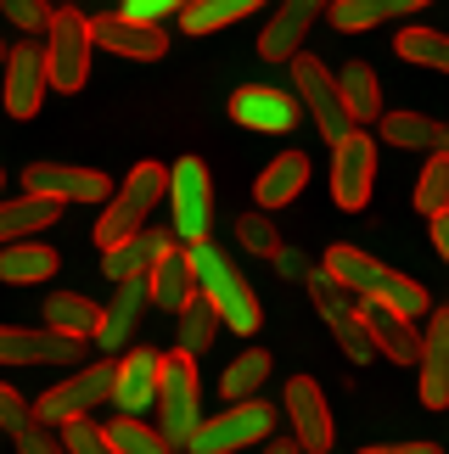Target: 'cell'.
Listing matches in <instances>:
<instances>
[{
    "mask_svg": "<svg viewBox=\"0 0 449 454\" xmlns=\"http://www.w3.org/2000/svg\"><path fill=\"white\" fill-rule=\"evenodd\" d=\"M185 258H192V275H197V298L219 314V325H231L236 337H253L264 314H258V298H253L248 275H241L231 258L214 247V241H197V247H185Z\"/></svg>",
    "mask_w": 449,
    "mask_h": 454,
    "instance_id": "obj_1",
    "label": "cell"
},
{
    "mask_svg": "<svg viewBox=\"0 0 449 454\" xmlns=\"http://www.w3.org/2000/svg\"><path fill=\"white\" fill-rule=\"evenodd\" d=\"M169 202V168L163 163H135L124 180L113 185L107 207H101V224H96V247L107 253L118 241H130L135 231H146L152 207Z\"/></svg>",
    "mask_w": 449,
    "mask_h": 454,
    "instance_id": "obj_2",
    "label": "cell"
},
{
    "mask_svg": "<svg viewBox=\"0 0 449 454\" xmlns=\"http://www.w3.org/2000/svg\"><path fill=\"white\" fill-rule=\"evenodd\" d=\"M202 427V381H197V359H185L180 348L163 354V371H158V432L175 449H192Z\"/></svg>",
    "mask_w": 449,
    "mask_h": 454,
    "instance_id": "obj_3",
    "label": "cell"
},
{
    "mask_svg": "<svg viewBox=\"0 0 449 454\" xmlns=\"http://www.w3.org/2000/svg\"><path fill=\"white\" fill-rule=\"evenodd\" d=\"M45 79L51 90L74 96L91 79V17H79V6H57L45 23Z\"/></svg>",
    "mask_w": 449,
    "mask_h": 454,
    "instance_id": "obj_4",
    "label": "cell"
},
{
    "mask_svg": "<svg viewBox=\"0 0 449 454\" xmlns=\"http://www.w3.org/2000/svg\"><path fill=\"white\" fill-rule=\"evenodd\" d=\"M209 219H214V185H209V163L202 157H180L169 168V231L180 247L209 241Z\"/></svg>",
    "mask_w": 449,
    "mask_h": 454,
    "instance_id": "obj_5",
    "label": "cell"
},
{
    "mask_svg": "<svg viewBox=\"0 0 449 454\" xmlns=\"http://www.w3.org/2000/svg\"><path fill=\"white\" fill-rule=\"evenodd\" d=\"M113 398V359H101V364H79L67 381H57V387H45V398L34 404V421H45V427H67V421H84L91 410H101Z\"/></svg>",
    "mask_w": 449,
    "mask_h": 454,
    "instance_id": "obj_6",
    "label": "cell"
},
{
    "mask_svg": "<svg viewBox=\"0 0 449 454\" xmlns=\"http://www.w3.org/2000/svg\"><path fill=\"white\" fill-rule=\"evenodd\" d=\"M275 432V410L248 398V404H231L219 415H202L197 438H192V454H241V449H258L270 443Z\"/></svg>",
    "mask_w": 449,
    "mask_h": 454,
    "instance_id": "obj_7",
    "label": "cell"
},
{
    "mask_svg": "<svg viewBox=\"0 0 449 454\" xmlns=\"http://www.w3.org/2000/svg\"><path fill=\"white\" fill-rule=\"evenodd\" d=\"M292 96H298V107L315 113V129H320L332 146L354 129V124H349V107H343V90H337V74H326V62L309 57V51H298V57H292Z\"/></svg>",
    "mask_w": 449,
    "mask_h": 454,
    "instance_id": "obj_8",
    "label": "cell"
},
{
    "mask_svg": "<svg viewBox=\"0 0 449 454\" xmlns=\"http://www.w3.org/2000/svg\"><path fill=\"white\" fill-rule=\"evenodd\" d=\"M309 281V292H315V309H320V320L332 325V337H337V348L349 354L354 364H371L376 359V348H371V331H366V320H359V303L343 292L326 270H315V275H303Z\"/></svg>",
    "mask_w": 449,
    "mask_h": 454,
    "instance_id": "obj_9",
    "label": "cell"
},
{
    "mask_svg": "<svg viewBox=\"0 0 449 454\" xmlns=\"http://www.w3.org/2000/svg\"><path fill=\"white\" fill-rule=\"evenodd\" d=\"M45 45L40 40H17L6 45V79H0V101H6L12 118H34L45 107Z\"/></svg>",
    "mask_w": 449,
    "mask_h": 454,
    "instance_id": "obj_10",
    "label": "cell"
},
{
    "mask_svg": "<svg viewBox=\"0 0 449 454\" xmlns=\"http://www.w3.org/2000/svg\"><path fill=\"white\" fill-rule=\"evenodd\" d=\"M371 180H376V141L366 129H349L332 146V197H337V207L359 214V207L371 202Z\"/></svg>",
    "mask_w": 449,
    "mask_h": 454,
    "instance_id": "obj_11",
    "label": "cell"
},
{
    "mask_svg": "<svg viewBox=\"0 0 449 454\" xmlns=\"http://www.w3.org/2000/svg\"><path fill=\"white\" fill-rule=\"evenodd\" d=\"M23 191L45 202H107L113 180L101 168H74V163H28L23 168Z\"/></svg>",
    "mask_w": 449,
    "mask_h": 454,
    "instance_id": "obj_12",
    "label": "cell"
},
{
    "mask_svg": "<svg viewBox=\"0 0 449 454\" xmlns=\"http://www.w3.org/2000/svg\"><path fill=\"white\" fill-rule=\"evenodd\" d=\"M91 45L113 51V57H130V62H158L169 51V34L163 23H135L124 12H107V17H91Z\"/></svg>",
    "mask_w": 449,
    "mask_h": 454,
    "instance_id": "obj_13",
    "label": "cell"
},
{
    "mask_svg": "<svg viewBox=\"0 0 449 454\" xmlns=\"http://www.w3.org/2000/svg\"><path fill=\"white\" fill-rule=\"evenodd\" d=\"M298 96L281 90V84H241L231 96V118L241 129H258V135H287L298 124Z\"/></svg>",
    "mask_w": 449,
    "mask_h": 454,
    "instance_id": "obj_14",
    "label": "cell"
},
{
    "mask_svg": "<svg viewBox=\"0 0 449 454\" xmlns=\"http://www.w3.org/2000/svg\"><path fill=\"white\" fill-rule=\"evenodd\" d=\"M287 421H292V443H298L303 454H326L332 438H337L332 410H326V393L309 376H292L287 381Z\"/></svg>",
    "mask_w": 449,
    "mask_h": 454,
    "instance_id": "obj_15",
    "label": "cell"
},
{
    "mask_svg": "<svg viewBox=\"0 0 449 454\" xmlns=\"http://www.w3.org/2000/svg\"><path fill=\"white\" fill-rule=\"evenodd\" d=\"M0 364H84V342L62 331H28V325H0Z\"/></svg>",
    "mask_w": 449,
    "mask_h": 454,
    "instance_id": "obj_16",
    "label": "cell"
},
{
    "mask_svg": "<svg viewBox=\"0 0 449 454\" xmlns=\"http://www.w3.org/2000/svg\"><path fill=\"white\" fill-rule=\"evenodd\" d=\"M326 6H332V0H281L275 17L264 23V34H258V57L264 62H292L303 51V34L315 28V17H326Z\"/></svg>",
    "mask_w": 449,
    "mask_h": 454,
    "instance_id": "obj_17",
    "label": "cell"
},
{
    "mask_svg": "<svg viewBox=\"0 0 449 454\" xmlns=\"http://www.w3.org/2000/svg\"><path fill=\"white\" fill-rule=\"evenodd\" d=\"M158 371H163V354L152 348H135V354L113 359V410L124 415H141V410H158Z\"/></svg>",
    "mask_w": 449,
    "mask_h": 454,
    "instance_id": "obj_18",
    "label": "cell"
},
{
    "mask_svg": "<svg viewBox=\"0 0 449 454\" xmlns=\"http://www.w3.org/2000/svg\"><path fill=\"white\" fill-rule=\"evenodd\" d=\"M180 241H175V231H135L130 241H118V247H107L101 253V275L118 286V281H146L152 270H158V258L163 253H175Z\"/></svg>",
    "mask_w": 449,
    "mask_h": 454,
    "instance_id": "obj_19",
    "label": "cell"
},
{
    "mask_svg": "<svg viewBox=\"0 0 449 454\" xmlns=\"http://www.w3.org/2000/svg\"><path fill=\"white\" fill-rule=\"evenodd\" d=\"M421 404L427 410H449V309H438L421 331Z\"/></svg>",
    "mask_w": 449,
    "mask_h": 454,
    "instance_id": "obj_20",
    "label": "cell"
},
{
    "mask_svg": "<svg viewBox=\"0 0 449 454\" xmlns=\"http://www.w3.org/2000/svg\"><path fill=\"white\" fill-rule=\"evenodd\" d=\"M359 320H366L371 348L382 359H393V364H416L421 359V331H416V320H405V314H393L382 303H359Z\"/></svg>",
    "mask_w": 449,
    "mask_h": 454,
    "instance_id": "obj_21",
    "label": "cell"
},
{
    "mask_svg": "<svg viewBox=\"0 0 449 454\" xmlns=\"http://www.w3.org/2000/svg\"><path fill=\"white\" fill-rule=\"evenodd\" d=\"M320 270L332 275V281L349 292L354 303H366L376 286H382V275H388V264L382 258H371V253H359V247H349V241H337V247H326V258H320Z\"/></svg>",
    "mask_w": 449,
    "mask_h": 454,
    "instance_id": "obj_22",
    "label": "cell"
},
{
    "mask_svg": "<svg viewBox=\"0 0 449 454\" xmlns=\"http://www.w3.org/2000/svg\"><path fill=\"white\" fill-rule=\"evenodd\" d=\"M146 303H152V292H146V281H118V298L101 309V331H96V342L107 348V354H118L130 337H135V325H141V314H146Z\"/></svg>",
    "mask_w": 449,
    "mask_h": 454,
    "instance_id": "obj_23",
    "label": "cell"
},
{
    "mask_svg": "<svg viewBox=\"0 0 449 454\" xmlns=\"http://www.w3.org/2000/svg\"><path fill=\"white\" fill-rule=\"evenodd\" d=\"M337 90H343V107H349V124L366 129V124H382V79H376L371 62H349L337 74Z\"/></svg>",
    "mask_w": 449,
    "mask_h": 454,
    "instance_id": "obj_24",
    "label": "cell"
},
{
    "mask_svg": "<svg viewBox=\"0 0 449 454\" xmlns=\"http://www.w3.org/2000/svg\"><path fill=\"white\" fill-rule=\"evenodd\" d=\"M421 6H433V0H332V6H326V23L337 34H359V28L393 23V17H410Z\"/></svg>",
    "mask_w": 449,
    "mask_h": 454,
    "instance_id": "obj_25",
    "label": "cell"
},
{
    "mask_svg": "<svg viewBox=\"0 0 449 454\" xmlns=\"http://www.w3.org/2000/svg\"><path fill=\"white\" fill-rule=\"evenodd\" d=\"M303 185H309V157H303V152H281V157H270L264 174H258L253 197H258V207H264V214H275V207H287Z\"/></svg>",
    "mask_w": 449,
    "mask_h": 454,
    "instance_id": "obj_26",
    "label": "cell"
},
{
    "mask_svg": "<svg viewBox=\"0 0 449 454\" xmlns=\"http://www.w3.org/2000/svg\"><path fill=\"white\" fill-rule=\"evenodd\" d=\"M146 292H152V303L169 309V314H180L185 303L197 298V275H192V258H185V247H175V253L158 258V270L146 275Z\"/></svg>",
    "mask_w": 449,
    "mask_h": 454,
    "instance_id": "obj_27",
    "label": "cell"
},
{
    "mask_svg": "<svg viewBox=\"0 0 449 454\" xmlns=\"http://www.w3.org/2000/svg\"><path fill=\"white\" fill-rule=\"evenodd\" d=\"M57 247H45V241H12V247H0V281L6 286H40L57 275Z\"/></svg>",
    "mask_w": 449,
    "mask_h": 454,
    "instance_id": "obj_28",
    "label": "cell"
},
{
    "mask_svg": "<svg viewBox=\"0 0 449 454\" xmlns=\"http://www.w3.org/2000/svg\"><path fill=\"white\" fill-rule=\"evenodd\" d=\"M62 207L45 202V197H0V247H12V241H28L34 231H51L57 224Z\"/></svg>",
    "mask_w": 449,
    "mask_h": 454,
    "instance_id": "obj_29",
    "label": "cell"
},
{
    "mask_svg": "<svg viewBox=\"0 0 449 454\" xmlns=\"http://www.w3.org/2000/svg\"><path fill=\"white\" fill-rule=\"evenodd\" d=\"M40 320H45L51 331H62V337H74V342H91L96 331H101V303L79 298V292H51Z\"/></svg>",
    "mask_w": 449,
    "mask_h": 454,
    "instance_id": "obj_30",
    "label": "cell"
},
{
    "mask_svg": "<svg viewBox=\"0 0 449 454\" xmlns=\"http://www.w3.org/2000/svg\"><path fill=\"white\" fill-rule=\"evenodd\" d=\"M270 371H275V364H270L264 348H248V354H236L231 364H224V376H219V398H224V404H248V398L270 381Z\"/></svg>",
    "mask_w": 449,
    "mask_h": 454,
    "instance_id": "obj_31",
    "label": "cell"
},
{
    "mask_svg": "<svg viewBox=\"0 0 449 454\" xmlns=\"http://www.w3.org/2000/svg\"><path fill=\"white\" fill-rule=\"evenodd\" d=\"M382 141H393L399 152H438L444 124L427 113H382Z\"/></svg>",
    "mask_w": 449,
    "mask_h": 454,
    "instance_id": "obj_32",
    "label": "cell"
},
{
    "mask_svg": "<svg viewBox=\"0 0 449 454\" xmlns=\"http://www.w3.org/2000/svg\"><path fill=\"white\" fill-rule=\"evenodd\" d=\"M366 303H382V309H393V314H405V320H427V314H433V298H427V286H421V281H410V275H399V270H388V275H382V286H376Z\"/></svg>",
    "mask_w": 449,
    "mask_h": 454,
    "instance_id": "obj_33",
    "label": "cell"
},
{
    "mask_svg": "<svg viewBox=\"0 0 449 454\" xmlns=\"http://www.w3.org/2000/svg\"><path fill=\"white\" fill-rule=\"evenodd\" d=\"M258 6H270V0H192V6L180 12V28H185V34H214V28H224V23L253 17Z\"/></svg>",
    "mask_w": 449,
    "mask_h": 454,
    "instance_id": "obj_34",
    "label": "cell"
},
{
    "mask_svg": "<svg viewBox=\"0 0 449 454\" xmlns=\"http://www.w3.org/2000/svg\"><path fill=\"white\" fill-rule=\"evenodd\" d=\"M393 51H399V62H416V67H438V74H449V34H438V28L410 23V28H399Z\"/></svg>",
    "mask_w": 449,
    "mask_h": 454,
    "instance_id": "obj_35",
    "label": "cell"
},
{
    "mask_svg": "<svg viewBox=\"0 0 449 454\" xmlns=\"http://www.w3.org/2000/svg\"><path fill=\"white\" fill-rule=\"evenodd\" d=\"M175 325H180V342H175V348H180L185 359H202V354L214 348V337H219V314L202 303V298L185 303V309L175 314Z\"/></svg>",
    "mask_w": 449,
    "mask_h": 454,
    "instance_id": "obj_36",
    "label": "cell"
},
{
    "mask_svg": "<svg viewBox=\"0 0 449 454\" xmlns=\"http://www.w3.org/2000/svg\"><path fill=\"white\" fill-rule=\"evenodd\" d=\"M107 438H113V454H175V443L158 427H146L141 415H118L107 427Z\"/></svg>",
    "mask_w": 449,
    "mask_h": 454,
    "instance_id": "obj_37",
    "label": "cell"
},
{
    "mask_svg": "<svg viewBox=\"0 0 449 454\" xmlns=\"http://www.w3.org/2000/svg\"><path fill=\"white\" fill-rule=\"evenodd\" d=\"M449 207V152H433L427 157V168H421V180H416V214H444Z\"/></svg>",
    "mask_w": 449,
    "mask_h": 454,
    "instance_id": "obj_38",
    "label": "cell"
},
{
    "mask_svg": "<svg viewBox=\"0 0 449 454\" xmlns=\"http://www.w3.org/2000/svg\"><path fill=\"white\" fill-rule=\"evenodd\" d=\"M236 241H241L253 258H275V253H281V231H275V219L264 214V207H253V214L236 219Z\"/></svg>",
    "mask_w": 449,
    "mask_h": 454,
    "instance_id": "obj_39",
    "label": "cell"
},
{
    "mask_svg": "<svg viewBox=\"0 0 449 454\" xmlns=\"http://www.w3.org/2000/svg\"><path fill=\"white\" fill-rule=\"evenodd\" d=\"M34 427V404L17 387H6V381H0V438H23V432Z\"/></svg>",
    "mask_w": 449,
    "mask_h": 454,
    "instance_id": "obj_40",
    "label": "cell"
},
{
    "mask_svg": "<svg viewBox=\"0 0 449 454\" xmlns=\"http://www.w3.org/2000/svg\"><path fill=\"white\" fill-rule=\"evenodd\" d=\"M62 449L67 454H113V438H107V427H96L91 415H84V421L62 427Z\"/></svg>",
    "mask_w": 449,
    "mask_h": 454,
    "instance_id": "obj_41",
    "label": "cell"
},
{
    "mask_svg": "<svg viewBox=\"0 0 449 454\" xmlns=\"http://www.w3.org/2000/svg\"><path fill=\"white\" fill-rule=\"evenodd\" d=\"M51 12H57V6H45V0H0V17L17 23L23 34H40L51 23Z\"/></svg>",
    "mask_w": 449,
    "mask_h": 454,
    "instance_id": "obj_42",
    "label": "cell"
},
{
    "mask_svg": "<svg viewBox=\"0 0 449 454\" xmlns=\"http://www.w3.org/2000/svg\"><path fill=\"white\" fill-rule=\"evenodd\" d=\"M192 0H124V17L135 23H163V17H180Z\"/></svg>",
    "mask_w": 449,
    "mask_h": 454,
    "instance_id": "obj_43",
    "label": "cell"
},
{
    "mask_svg": "<svg viewBox=\"0 0 449 454\" xmlns=\"http://www.w3.org/2000/svg\"><path fill=\"white\" fill-rule=\"evenodd\" d=\"M17 454H67V449H62V432H57V427L34 421L23 438H17Z\"/></svg>",
    "mask_w": 449,
    "mask_h": 454,
    "instance_id": "obj_44",
    "label": "cell"
},
{
    "mask_svg": "<svg viewBox=\"0 0 449 454\" xmlns=\"http://www.w3.org/2000/svg\"><path fill=\"white\" fill-rule=\"evenodd\" d=\"M359 454H444V449L416 438V443H371V449H359Z\"/></svg>",
    "mask_w": 449,
    "mask_h": 454,
    "instance_id": "obj_45",
    "label": "cell"
},
{
    "mask_svg": "<svg viewBox=\"0 0 449 454\" xmlns=\"http://www.w3.org/2000/svg\"><path fill=\"white\" fill-rule=\"evenodd\" d=\"M433 247H438V258L449 264V207H444V214H433Z\"/></svg>",
    "mask_w": 449,
    "mask_h": 454,
    "instance_id": "obj_46",
    "label": "cell"
},
{
    "mask_svg": "<svg viewBox=\"0 0 449 454\" xmlns=\"http://www.w3.org/2000/svg\"><path fill=\"white\" fill-rule=\"evenodd\" d=\"M270 264H281V275H292V281H298V275H309V270H303V258H298V253H287V247L275 253Z\"/></svg>",
    "mask_w": 449,
    "mask_h": 454,
    "instance_id": "obj_47",
    "label": "cell"
},
{
    "mask_svg": "<svg viewBox=\"0 0 449 454\" xmlns=\"http://www.w3.org/2000/svg\"><path fill=\"white\" fill-rule=\"evenodd\" d=\"M258 454H303V449L287 443V438H270V443H258Z\"/></svg>",
    "mask_w": 449,
    "mask_h": 454,
    "instance_id": "obj_48",
    "label": "cell"
},
{
    "mask_svg": "<svg viewBox=\"0 0 449 454\" xmlns=\"http://www.w3.org/2000/svg\"><path fill=\"white\" fill-rule=\"evenodd\" d=\"M438 152H449V124H444V141H438Z\"/></svg>",
    "mask_w": 449,
    "mask_h": 454,
    "instance_id": "obj_49",
    "label": "cell"
},
{
    "mask_svg": "<svg viewBox=\"0 0 449 454\" xmlns=\"http://www.w3.org/2000/svg\"><path fill=\"white\" fill-rule=\"evenodd\" d=\"M0 185H6V174H0Z\"/></svg>",
    "mask_w": 449,
    "mask_h": 454,
    "instance_id": "obj_50",
    "label": "cell"
},
{
    "mask_svg": "<svg viewBox=\"0 0 449 454\" xmlns=\"http://www.w3.org/2000/svg\"><path fill=\"white\" fill-rule=\"evenodd\" d=\"M62 6H74V0H62Z\"/></svg>",
    "mask_w": 449,
    "mask_h": 454,
    "instance_id": "obj_51",
    "label": "cell"
},
{
    "mask_svg": "<svg viewBox=\"0 0 449 454\" xmlns=\"http://www.w3.org/2000/svg\"><path fill=\"white\" fill-rule=\"evenodd\" d=\"M0 51H6V45H0Z\"/></svg>",
    "mask_w": 449,
    "mask_h": 454,
    "instance_id": "obj_52",
    "label": "cell"
},
{
    "mask_svg": "<svg viewBox=\"0 0 449 454\" xmlns=\"http://www.w3.org/2000/svg\"><path fill=\"white\" fill-rule=\"evenodd\" d=\"M444 309H449V303H444Z\"/></svg>",
    "mask_w": 449,
    "mask_h": 454,
    "instance_id": "obj_53",
    "label": "cell"
}]
</instances>
